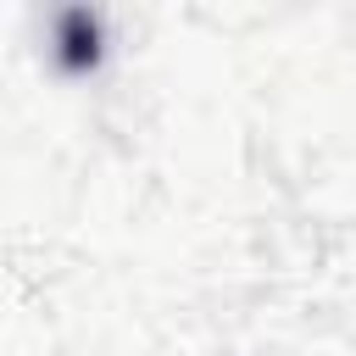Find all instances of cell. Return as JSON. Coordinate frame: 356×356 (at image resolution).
<instances>
[{
  "mask_svg": "<svg viewBox=\"0 0 356 356\" xmlns=\"http://www.w3.org/2000/svg\"><path fill=\"white\" fill-rule=\"evenodd\" d=\"M95 56H100V28H95V17H89V11H67V17H61V61H67V67H95Z\"/></svg>",
  "mask_w": 356,
  "mask_h": 356,
  "instance_id": "1",
  "label": "cell"
}]
</instances>
